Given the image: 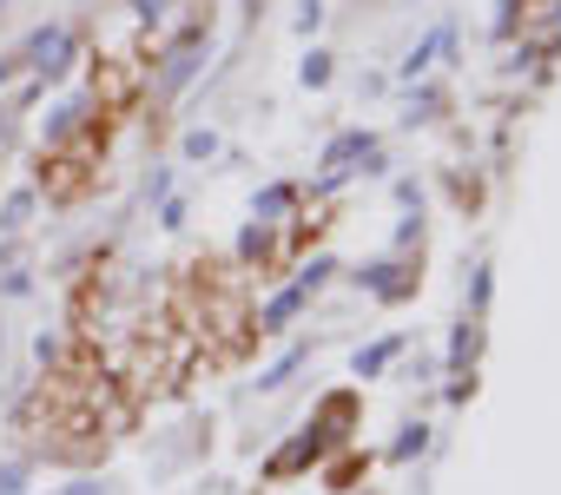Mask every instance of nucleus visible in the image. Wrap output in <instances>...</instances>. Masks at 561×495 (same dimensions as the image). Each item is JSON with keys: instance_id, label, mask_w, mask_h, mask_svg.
I'll list each match as a JSON object with an SVG mask.
<instances>
[{"instance_id": "nucleus-17", "label": "nucleus", "mask_w": 561, "mask_h": 495, "mask_svg": "<svg viewBox=\"0 0 561 495\" xmlns=\"http://www.w3.org/2000/svg\"><path fill=\"white\" fill-rule=\"evenodd\" d=\"M185 152H192V159H205V152H218V139H211V133H192V139H185Z\"/></svg>"}, {"instance_id": "nucleus-14", "label": "nucleus", "mask_w": 561, "mask_h": 495, "mask_svg": "<svg viewBox=\"0 0 561 495\" xmlns=\"http://www.w3.org/2000/svg\"><path fill=\"white\" fill-rule=\"evenodd\" d=\"M423 442H430V429H403V436H397V449H390V456H397V462H410V456H416V449H423Z\"/></svg>"}, {"instance_id": "nucleus-9", "label": "nucleus", "mask_w": 561, "mask_h": 495, "mask_svg": "<svg viewBox=\"0 0 561 495\" xmlns=\"http://www.w3.org/2000/svg\"><path fill=\"white\" fill-rule=\"evenodd\" d=\"M476 344H482V331H476V324H462V331H456V344H449V370H462V364L476 357Z\"/></svg>"}, {"instance_id": "nucleus-15", "label": "nucleus", "mask_w": 561, "mask_h": 495, "mask_svg": "<svg viewBox=\"0 0 561 495\" xmlns=\"http://www.w3.org/2000/svg\"><path fill=\"white\" fill-rule=\"evenodd\" d=\"M285 205H291V185H271V192L257 198V211H264V218H271V211H285Z\"/></svg>"}, {"instance_id": "nucleus-6", "label": "nucleus", "mask_w": 561, "mask_h": 495, "mask_svg": "<svg viewBox=\"0 0 561 495\" xmlns=\"http://www.w3.org/2000/svg\"><path fill=\"white\" fill-rule=\"evenodd\" d=\"M397 350H403V337H377L370 350H357V377H377V370H383Z\"/></svg>"}, {"instance_id": "nucleus-2", "label": "nucleus", "mask_w": 561, "mask_h": 495, "mask_svg": "<svg viewBox=\"0 0 561 495\" xmlns=\"http://www.w3.org/2000/svg\"><path fill=\"white\" fill-rule=\"evenodd\" d=\"M21 60H34V67L54 80V73H67V60H73V34H67V27H41V34L27 41V54H21Z\"/></svg>"}, {"instance_id": "nucleus-13", "label": "nucleus", "mask_w": 561, "mask_h": 495, "mask_svg": "<svg viewBox=\"0 0 561 495\" xmlns=\"http://www.w3.org/2000/svg\"><path fill=\"white\" fill-rule=\"evenodd\" d=\"M298 73H305V87H324V80H331V54H305Z\"/></svg>"}, {"instance_id": "nucleus-7", "label": "nucleus", "mask_w": 561, "mask_h": 495, "mask_svg": "<svg viewBox=\"0 0 561 495\" xmlns=\"http://www.w3.org/2000/svg\"><path fill=\"white\" fill-rule=\"evenodd\" d=\"M443 47H449V27H436V34H430V41H423V47H416V54L403 60V80H416V73H423V67H430V60H436Z\"/></svg>"}, {"instance_id": "nucleus-11", "label": "nucleus", "mask_w": 561, "mask_h": 495, "mask_svg": "<svg viewBox=\"0 0 561 495\" xmlns=\"http://www.w3.org/2000/svg\"><path fill=\"white\" fill-rule=\"evenodd\" d=\"M298 364H305V350H291V357H277V364H271V370L257 377V390H277V383H285V377H291Z\"/></svg>"}, {"instance_id": "nucleus-4", "label": "nucleus", "mask_w": 561, "mask_h": 495, "mask_svg": "<svg viewBox=\"0 0 561 495\" xmlns=\"http://www.w3.org/2000/svg\"><path fill=\"white\" fill-rule=\"evenodd\" d=\"M364 285H370L377 298H390V304H397V298H410V272H403V265H390V258L364 265Z\"/></svg>"}, {"instance_id": "nucleus-18", "label": "nucleus", "mask_w": 561, "mask_h": 495, "mask_svg": "<svg viewBox=\"0 0 561 495\" xmlns=\"http://www.w3.org/2000/svg\"><path fill=\"white\" fill-rule=\"evenodd\" d=\"M14 73H21V54H14V60H0V87H8Z\"/></svg>"}, {"instance_id": "nucleus-19", "label": "nucleus", "mask_w": 561, "mask_h": 495, "mask_svg": "<svg viewBox=\"0 0 561 495\" xmlns=\"http://www.w3.org/2000/svg\"><path fill=\"white\" fill-rule=\"evenodd\" d=\"M139 8H146V21H152V14H165V0H139Z\"/></svg>"}, {"instance_id": "nucleus-1", "label": "nucleus", "mask_w": 561, "mask_h": 495, "mask_svg": "<svg viewBox=\"0 0 561 495\" xmlns=\"http://www.w3.org/2000/svg\"><path fill=\"white\" fill-rule=\"evenodd\" d=\"M331 272H337V265H331V258H318V265H311V272H305V278L291 285V291H277V298L264 304V331H285V324H291V318L305 311V298H311V291H318V285H324Z\"/></svg>"}, {"instance_id": "nucleus-8", "label": "nucleus", "mask_w": 561, "mask_h": 495, "mask_svg": "<svg viewBox=\"0 0 561 495\" xmlns=\"http://www.w3.org/2000/svg\"><path fill=\"white\" fill-rule=\"evenodd\" d=\"M87 106H93V100H67V106H60V113L47 119V133H54V139H67V133H73V126L87 119Z\"/></svg>"}, {"instance_id": "nucleus-16", "label": "nucleus", "mask_w": 561, "mask_h": 495, "mask_svg": "<svg viewBox=\"0 0 561 495\" xmlns=\"http://www.w3.org/2000/svg\"><path fill=\"white\" fill-rule=\"evenodd\" d=\"M244 252H251V258H264V252H271V231H257V225H251V231H244Z\"/></svg>"}, {"instance_id": "nucleus-3", "label": "nucleus", "mask_w": 561, "mask_h": 495, "mask_svg": "<svg viewBox=\"0 0 561 495\" xmlns=\"http://www.w3.org/2000/svg\"><path fill=\"white\" fill-rule=\"evenodd\" d=\"M198 47H205V34L192 27V34H185V41H179V47L165 54V73H159V93H165V100H172V93H179V87L192 80V67H198Z\"/></svg>"}, {"instance_id": "nucleus-12", "label": "nucleus", "mask_w": 561, "mask_h": 495, "mask_svg": "<svg viewBox=\"0 0 561 495\" xmlns=\"http://www.w3.org/2000/svg\"><path fill=\"white\" fill-rule=\"evenodd\" d=\"M0 495H27V462H0Z\"/></svg>"}, {"instance_id": "nucleus-10", "label": "nucleus", "mask_w": 561, "mask_h": 495, "mask_svg": "<svg viewBox=\"0 0 561 495\" xmlns=\"http://www.w3.org/2000/svg\"><path fill=\"white\" fill-rule=\"evenodd\" d=\"M27 218H34V192H14V198H8V211H0V225H8V231H21Z\"/></svg>"}, {"instance_id": "nucleus-5", "label": "nucleus", "mask_w": 561, "mask_h": 495, "mask_svg": "<svg viewBox=\"0 0 561 495\" xmlns=\"http://www.w3.org/2000/svg\"><path fill=\"white\" fill-rule=\"evenodd\" d=\"M364 152H370V133H344V139L324 152V185H337V179H344V165H351V159H364Z\"/></svg>"}]
</instances>
